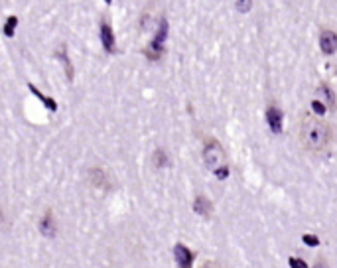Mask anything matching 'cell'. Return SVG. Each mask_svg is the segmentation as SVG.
I'll return each mask as SVG.
<instances>
[{
    "label": "cell",
    "instance_id": "cell-6",
    "mask_svg": "<svg viewBox=\"0 0 337 268\" xmlns=\"http://www.w3.org/2000/svg\"><path fill=\"white\" fill-rule=\"evenodd\" d=\"M266 124H268V128H270V132H274V134H280L282 132V124H284V114H282V110L278 107H274V105H270V107L266 108Z\"/></svg>",
    "mask_w": 337,
    "mask_h": 268
},
{
    "label": "cell",
    "instance_id": "cell-21",
    "mask_svg": "<svg viewBox=\"0 0 337 268\" xmlns=\"http://www.w3.org/2000/svg\"><path fill=\"white\" fill-rule=\"evenodd\" d=\"M2 219H4V215H2V209H0V225H2Z\"/></svg>",
    "mask_w": 337,
    "mask_h": 268
},
{
    "label": "cell",
    "instance_id": "cell-14",
    "mask_svg": "<svg viewBox=\"0 0 337 268\" xmlns=\"http://www.w3.org/2000/svg\"><path fill=\"white\" fill-rule=\"evenodd\" d=\"M288 265H290V268H308L306 261H302V259H298V257H290V259H288Z\"/></svg>",
    "mask_w": 337,
    "mask_h": 268
},
{
    "label": "cell",
    "instance_id": "cell-10",
    "mask_svg": "<svg viewBox=\"0 0 337 268\" xmlns=\"http://www.w3.org/2000/svg\"><path fill=\"white\" fill-rule=\"evenodd\" d=\"M318 93L326 99V103H328V108L330 110H336L337 108V99H336V93H334V89L328 85V83H322V85H318Z\"/></svg>",
    "mask_w": 337,
    "mask_h": 268
},
{
    "label": "cell",
    "instance_id": "cell-2",
    "mask_svg": "<svg viewBox=\"0 0 337 268\" xmlns=\"http://www.w3.org/2000/svg\"><path fill=\"white\" fill-rule=\"evenodd\" d=\"M203 162H205V166L211 170V172H217L219 168H223L227 166V154H225L223 146H221V142L217 140V138H207L205 140V144H203Z\"/></svg>",
    "mask_w": 337,
    "mask_h": 268
},
{
    "label": "cell",
    "instance_id": "cell-20",
    "mask_svg": "<svg viewBox=\"0 0 337 268\" xmlns=\"http://www.w3.org/2000/svg\"><path fill=\"white\" fill-rule=\"evenodd\" d=\"M199 268H221V267H219L217 263H209V261H207V263H203Z\"/></svg>",
    "mask_w": 337,
    "mask_h": 268
},
{
    "label": "cell",
    "instance_id": "cell-12",
    "mask_svg": "<svg viewBox=\"0 0 337 268\" xmlns=\"http://www.w3.org/2000/svg\"><path fill=\"white\" fill-rule=\"evenodd\" d=\"M154 164H156V168L168 166V156H166L164 150H156V152H154Z\"/></svg>",
    "mask_w": 337,
    "mask_h": 268
},
{
    "label": "cell",
    "instance_id": "cell-17",
    "mask_svg": "<svg viewBox=\"0 0 337 268\" xmlns=\"http://www.w3.org/2000/svg\"><path fill=\"white\" fill-rule=\"evenodd\" d=\"M312 108H314V110H316L318 114H324V112L328 110V107H326V103H322L320 99H314V101H312Z\"/></svg>",
    "mask_w": 337,
    "mask_h": 268
},
{
    "label": "cell",
    "instance_id": "cell-18",
    "mask_svg": "<svg viewBox=\"0 0 337 268\" xmlns=\"http://www.w3.org/2000/svg\"><path fill=\"white\" fill-rule=\"evenodd\" d=\"M213 176H215L217 179H227V178H229V166H223V168H219L217 172H213Z\"/></svg>",
    "mask_w": 337,
    "mask_h": 268
},
{
    "label": "cell",
    "instance_id": "cell-9",
    "mask_svg": "<svg viewBox=\"0 0 337 268\" xmlns=\"http://www.w3.org/2000/svg\"><path fill=\"white\" fill-rule=\"evenodd\" d=\"M40 233H42L44 237H56L57 227H56L54 217H52V211H48V213L40 219Z\"/></svg>",
    "mask_w": 337,
    "mask_h": 268
},
{
    "label": "cell",
    "instance_id": "cell-13",
    "mask_svg": "<svg viewBox=\"0 0 337 268\" xmlns=\"http://www.w3.org/2000/svg\"><path fill=\"white\" fill-rule=\"evenodd\" d=\"M16 24H18V18H16V16H10V18L6 20V26H4V32H6V36H12V34H14V28H16Z\"/></svg>",
    "mask_w": 337,
    "mask_h": 268
},
{
    "label": "cell",
    "instance_id": "cell-16",
    "mask_svg": "<svg viewBox=\"0 0 337 268\" xmlns=\"http://www.w3.org/2000/svg\"><path fill=\"white\" fill-rule=\"evenodd\" d=\"M235 8H237L239 12H243V14H245V12H249V10L253 8V2H251V0H245V2H235Z\"/></svg>",
    "mask_w": 337,
    "mask_h": 268
},
{
    "label": "cell",
    "instance_id": "cell-4",
    "mask_svg": "<svg viewBox=\"0 0 337 268\" xmlns=\"http://www.w3.org/2000/svg\"><path fill=\"white\" fill-rule=\"evenodd\" d=\"M320 52L324 55H334L337 52V34L330 28L320 32Z\"/></svg>",
    "mask_w": 337,
    "mask_h": 268
},
{
    "label": "cell",
    "instance_id": "cell-15",
    "mask_svg": "<svg viewBox=\"0 0 337 268\" xmlns=\"http://www.w3.org/2000/svg\"><path fill=\"white\" fill-rule=\"evenodd\" d=\"M302 241L308 245V247H320V239L316 235H304Z\"/></svg>",
    "mask_w": 337,
    "mask_h": 268
},
{
    "label": "cell",
    "instance_id": "cell-19",
    "mask_svg": "<svg viewBox=\"0 0 337 268\" xmlns=\"http://www.w3.org/2000/svg\"><path fill=\"white\" fill-rule=\"evenodd\" d=\"M312 268H330V265H328V261L324 259V257H318L316 259V263H314V267Z\"/></svg>",
    "mask_w": 337,
    "mask_h": 268
},
{
    "label": "cell",
    "instance_id": "cell-8",
    "mask_svg": "<svg viewBox=\"0 0 337 268\" xmlns=\"http://www.w3.org/2000/svg\"><path fill=\"white\" fill-rule=\"evenodd\" d=\"M193 211L197 215H201V217H205V219H209L213 215V203L205 195H197L193 199Z\"/></svg>",
    "mask_w": 337,
    "mask_h": 268
},
{
    "label": "cell",
    "instance_id": "cell-11",
    "mask_svg": "<svg viewBox=\"0 0 337 268\" xmlns=\"http://www.w3.org/2000/svg\"><path fill=\"white\" fill-rule=\"evenodd\" d=\"M89 178H91V181H93V185H97V187H103V185H105V179H107V174H105L103 170H99V168H95V170H91V174H89Z\"/></svg>",
    "mask_w": 337,
    "mask_h": 268
},
{
    "label": "cell",
    "instance_id": "cell-1",
    "mask_svg": "<svg viewBox=\"0 0 337 268\" xmlns=\"http://www.w3.org/2000/svg\"><path fill=\"white\" fill-rule=\"evenodd\" d=\"M300 144L310 152H322L332 140V126L318 116H304L300 122Z\"/></svg>",
    "mask_w": 337,
    "mask_h": 268
},
{
    "label": "cell",
    "instance_id": "cell-5",
    "mask_svg": "<svg viewBox=\"0 0 337 268\" xmlns=\"http://www.w3.org/2000/svg\"><path fill=\"white\" fill-rule=\"evenodd\" d=\"M173 259H175L177 268H191L193 267V261H195V253L189 251L185 245L177 243V245L173 247Z\"/></svg>",
    "mask_w": 337,
    "mask_h": 268
},
{
    "label": "cell",
    "instance_id": "cell-3",
    "mask_svg": "<svg viewBox=\"0 0 337 268\" xmlns=\"http://www.w3.org/2000/svg\"><path fill=\"white\" fill-rule=\"evenodd\" d=\"M166 38H168V20L162 18L160 20V26H158V32L154 36V40L150 42L148 50H146V55L150 59H160L162 54H164V44H166Z\"/></svg>",
    "mask_w": 337,
    "mask_h": 268
},
{
    "label": "cell",
    "instance_id": "cell-7",
    "mask_svg": "<svg viewBox=\"0 0 337 268\" xmlns=\"http://www.w3.org/2000/svg\"><path fill=\"white\" fill-rule=\"evenodd\" d=\"M101 42H103V48H105V52H109V54H112V52L116 50L114 34H112L111 24H109L107 20H103V22H101Z\"/></svg>",
    "mask_w": 337,
    "mask_h": 268
}]
</instances>
